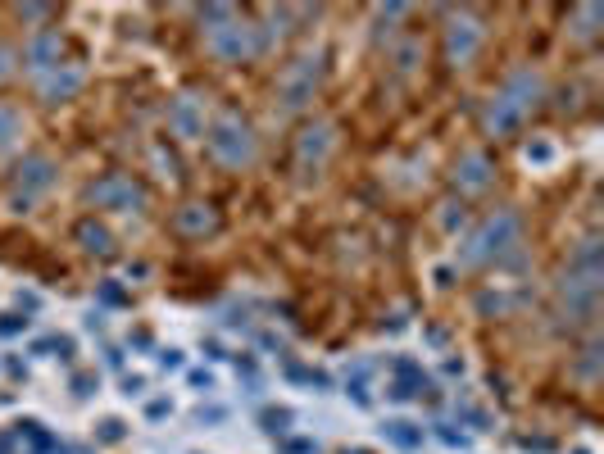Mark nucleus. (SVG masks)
Listing matches in <instances>:
<instances>
[{"instance_id": "obj_1", "label": "nucleus", "mask_w": 604, "mask_h": 454, "mask_svg": "<svg viewBox=\"0 0 604 454\" xmlns=\"http://www.w3.org/2000/svg\"><path fill=\"white\" fill-rule=\"evenodd\" d=\"M536 96H541V78H536V73H514L509 87L491 100V109H486V128L496 132V137L514 132L518 123L527 119V109L536 105Z\"/></svg>"}, {"instance_id": "obj_2", "label": "nucleus", "mask_w": 604, "mask_h": 454, "mask_svg": "<svg viewBox=\"0 0 604 454\" xmlns=\"http://www.w3.org/2000/svg\"><path fill=\"white\" fill-rule=\"evenodd\" d=\"M205 146L209 155L218 159V164H228V168H241L255 159V132H250V123L241 119V114H218L214 128L205 132Z\"/></svg>"}, {"instance_id": "obj_3", "label": "nucleus", "mask_w": 604, "mask_h": 454, "mask_svg": "<svg viewBox=\"0 0 604 454\" xmlns=\"http://www.w3.org/2000/svg\"><path fill=\"white\" fill-rule=\"evenodd\" d=\"M518 241V214H509V209H500V214H491L482 227H477L473 237H468L464 246V264H486V259H500L509 246Z\"/></svg>"}, {"instance_id": "obj_4", "label": "nucleus", "mask_w": 604, "mask_h": 454, "mask_svg": "<svg viewBox=\"0 0 604 454\" xmlns=\"http://www.w3.org/2000/svg\"><path fill=\"white\" fill-rule=\"evenodd\" d=\"M259 46H264V41H259V32L250 28V23L223 19V28H209V50L228 64H241V60H250V55H259Z\"/></svg>"}, {"instance_id": "obj_5", "label": "nucleus", "mask_w": 604, "mask_h": 454, "mask_svg": "<svg viewBox=\"0 0 604 454\" xmlns=\"http://www.w3.org/2000/svg\"><path fill=\"white\" fill-rule=\"evenodd\" d=\"M87 200L100 209H141L146 205V187L137 178H128V173H105L100 182H91Z\"/></svg>"}, {"instance_id": "obj_6", "label": "nucleus", "mask_w": 604, "mask_h": 454, "mask_svg": "<svg viewBox=\"0 0 604 454\" xmlns=\"http://www.w3.org/2000/svg\"><path fill=\"white\" fill-rule=\"evenodd\" d=\"M318 78H323V64H318L314 55H305V60L287 64V73L278 78V100H282L287 109L309 105V100H314V91H318Z\"/></svg>"}, {"instance_id": "obj_7", "label": "nucleus", "mask_w": 604, "mask_h": 454, "mask_svg": "<svg viewBox=\"0 0 604 454\" xmlns=\"http://www.w3.org/2000/svg\"><path fill=\"white\" fill-rule=\"evenodd\" d=\"M50 178H55V164H50L46 155H28L19 168H14V187H19V205H28L37 191L50 187Z\"/></svg>"}, {"instance_id": "obj_8", "label": "nucleus", "mask_w": 604, "mask_h": 454, "mask_svg": "<svg viewBox=\"0 0 604 454\" xmlns=\"http://www.w3.org/2000/svg\"><path fill=\"white\" fill-rule=\"evenodd\" d=\"M477 41H482V28H477V19L459 14V19L446 28V55H450L455 64H468V60H473V50H477Z\"/></svg>"}, {"instance_id": "obj_9", "label": "nucleus", "mask_w": 604, "mask_h": 454, "mask_svg": "<svg viewBox=\"0 0 604 454\" xmlns=\"http://www.w3.org/2000/svg\"><path fill=\"white\" fill-rule=\"evenodd\" d=\"M427 391V373L414 364V359H396L391 364V395L396 400H414V395Z\"/></svg>"}, {"instance_id": "obj_10", "label": "nucleus", "mask_w": 604, "mask_h": 454, "mask_svg": "<svg viewBox=\"0 0 604 454\" xmlns=\"http://www.w3.org/2000/svg\"><path fill=\"white\" fill-rule=\"evenodd\" d=\"M169 123H173V132H178V137H200V132H205V114H200V105L191 96L173 100Z\"/></svg>"}, {"instance_id": "obj_11", "label": "nucleus", "mask_w": 604, "mask_h": 454, "mask_svg": "<svg viewBox=\"0 0 604 454\" xmlns=\"http://www.w3.org/2000/svg\"><path fill=\"white\" fill-rule=\"evenodd\" d=\"M28 64L32 69H55L60 64V32H41V37L28 41Z\"/></svg>"}, {"instance_id": "obj_12", "label": "nucleus", "mask_w": 604, "mask_h": 454, "mask_svg": "<svg viewBox=\"0 0 604 454\" xmlns=\"http://www.w3.org/2000/svg\"><path fill=\"white\" fill-rule=\"evenodd\" d=\"M173 223H178V232H187V237H200V232H214L218 218H214L209 205H187V209H178Z\"/></svg>"}, {"instance_id": "obj_13", "label": "nucleus", "mask_w": 604, "mask_h": 454, "mask_svg": "<svg viewBox=\"0 0 604 454\" xmlns=\"http://www.w3.org/2000/svg\"><path fill=\"white\" fill-rule=\"evenodd\" d=\"M486 182H491V159H486V155H468L464 164H459V187H464V191H482Z\"/></svg>"}, {"instance_id": "obj_14", "label": "nucleus", "mask_w": 604, "mask_h": 454, "mask_svg": "<svg viewBox=\"0 0 604 454\" xmlns=\"http://www.w3.org/2000/svg\"><path fill=\"white\" fill-rule=\"evenodd\" d=\"M382 432H387V441H391V445H400V450H418V445H423V427L405 423V418H396V423H387V427H382Z\"/></svg>"}, {"instance_id": "obj_15", "label": "nucleus", "mask_w": 604, "mask_h": 454, "mask_svg": "<svg viewBox=\"0 0 604 454\" xmlns=\"http://www.w3.org/2000/svg\"><path fill=\"white\" fill-rule=\"evenodd\" d=\"M78 87H82V73L69 69V73H55V78H50L41 91H46V100H64V96H73Z\"/></svg>"}, {"instance_id": "obj_16", "label": "nucleus", "mask_w": 604, "mask_h": 454, "mask_svg": "<svg viewBox=\"0 0 604 454\" xmlns=\"http://www.w3.org/2000/svg\"><path fill=\"white\" fill-rule=\"evenodd\" d=\"M78 241L91 250V255H114V246H109V232H105V227H96V223H82L78 227Z\"/></svg>"}, {"instance_id": "obj_17", "label": "nucleus", "mask_w": 604, "mask_h": 454, "mask_svg": "<svg viewBox=\"0 0 604 454\" xmlns=\"http://www.w3.org/2000/svg\"><path fill=\"white\" fill-rule=\"evenodd\" d=\"M300 155H305V159H323L327 155V128H309L305 141H300Z\"/></svg>"}, {"instance_id": "obj_18", "label": "nucleus", "mask_w": 604, "mask_h": 454, "mask_svg": "<svg viewBox=\"0 0 604 454\" xmlns=\"http://www.w3.org/2000/svg\"><path fill=\"white\" fill-rule=\"evenodd\" d=\"M10 137H19V114H14L10 105H0V146Z\"/></svg>"}, {"instance_id": "obj_19", "label": "nucleus", "mask_w": 604, "mask_h": 454, "mask_svg": "<svg viewBox=\"0 0 604 454\" xmlns=\"http://www.w3.org/2000/svg\"><path fill=\"white\" fill-rule=\"evenodd\" d=\"M287 423H291L287 409H268V414H264V432H273V436L287 432Z\"/></svg>"}, {"instance_id": "obj_20", "label": "nucleus", "mask_w": 604, "mask_h": 454, "mask_svg": "<svg viewBox=\"0 0 604 454\" xmlns=\"http://www.w3.org/2000/svg\"><path fill=\"white\" fill-rule=\"evenodd\" d=\"M10 73H14V50H10V46H0V82L10 78Z\"/></svg>"}, {"instance_id": "obj_21", "label": "nucleus", "mask_w": 604, "mask_h": 454, "mask_svg": "<svg viewBox=\"0 0 604 454\" xmlns=\"http://www.w3.org/2000/svg\"><path fill=\"white\" fill-rule=\"evenodd\" d=\"M159 368H173V373H178V368H182V355H178V350H164V355H159Z\"/></svg>"}, {"instance_id": "obj_22", "label": "nucleus", "mask_w": 604, "mask_h": 454, "mask_svg": "<svg viewBox=\"0 0 604 454\" xmlns=\"http://www.w3.org/2000/svg\"><path fill=\"white\" fill-rule=\"evenodd\" d=\"M441 441H446V445H459V450H464L468 436H464V432H450V427H441Z\"/></svg>"}, {"instance_id": "obj_23", "label": "nucleus", "mask_w": 604, "mask_h": 454, "mask_svg": "<svg viewBox=\"0 0 604 454\" xmlns=\"http://www.w3.org/2000/svg\"><path fill=\"white\" fill-rule=\"evenodd\" d=\"M287 450H291V454H314V450H318V445H314V441H291V445H287Z\"/></svg>"}, {"instance_id": "obj_24", "label": "nucleus", "mask_w": 604, "mask_h": 454, "mask_svg": "<svg viewBox=\"0 0 604 454\" xmlns=\"http://www.w3.org/2000/svg\"><path fill=\"white\" fill-rule=\"evenodd\" d=\"M146 414H150V418H164V414H169V400H155V405H150Z\"/></svg>"}, {"instance_id": "obj_25", "label": "nucleus", "mask_w": 604, "mask_h": 454, "mask_svg": "<svg viewBox=\"0 0 604 454\" xmlns=\"http://www.w3.org/2000/svg\"><path fill=\"white\" fill-rule=\"evenodd\" d=\"M23 327V318H5V323H0V336H10V332H19Z\"/></svg>"}, {"instance_id": "obj_26", "label": "nucleus", "mask_w": 604, "mask_h": 454, "mask_svg": "<svg viewBox=\"0 0 604 454\" xmlns=\"http://www.w3.org/2000/svg\"><path fill=\"white\" fill-rule=\"evenodd\" d=\"M191 382H196L200 391H209V386H214V377H209V373H191Z\"/></svg>"}, {"instance_id": "obj_27", "label": "nucleus", "mask_w": 604, "mask_h": 454, "mask_svg": "<svg viewBox=\"0 0 604 454\" xmlns=\"http://www.w3.org/2000/svg\"><path fill=\"white\" fill-rule=\"evenodd\" d=\"M123 436V423H105V441H119Z\"/></svg>"}, {"instance_id": "obj_28", "label": "nucleus", "mask_w": 604, "mask_h": 454, "mask_svg": "<svg viewBox=\"0 0 604 454\" xmlns=\"http://www.w3.org/2000/svg\"><path fill=\"white\" fill-rule=\"evenodd\" d=\"M346 454H350V450H346ZM355 454H368V450H355Z\"/></svg>"}, {"instance_id": "obj_29", "label": "nucleus", "mask_w": 604, "mask_h": 454, "mask_svg": "<svg viewBox=\"0 0 604 454\" xmlns=\"http://www.w3.org/2000/svg\"><path fill=\"white\" fill-rule=\"evenodd\" d=\"M577 454H586V450H577Z\"/></svg>"}]
</instances>
